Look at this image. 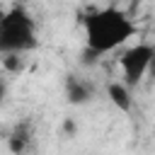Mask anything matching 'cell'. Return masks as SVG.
<instances>
[{"label":"cell","instance_id":"1","mask_svg":"<svg viewBox=\"0 0 155 155\" xmlns=\"http://www.w3.org/2000/svg\"><path fill=\"white\" fill-rule=\"evenodd\" d=\"M82 27H85V51H82L85 63L99 61L104 53L124 46L138 31L133 19L116 5L90 10L87 15H82Z\"/></svg>","mask_w":155,"mask_h":155},{"label":"cell","instance_id":"2","mask_svg":"<svg viewBox=\"0 0 155 155\" xmlns=\"http://www.w3.org/2000/svg\"><path fill=\"white\" fill-rule=\"evenodd\" d=\"M39 46L36 39V22L27 12V7L17 5L2 12L0 17V53H27Z\"/></svg>","mask_w":155,"mask_h":155},{"label":"cell","instance_id":"3","mask_svg":"<svg viewBox=\"0 0 155 155\" xmlns=\"http://www.w3.org/2000/svg\"><path fill=\"white\" fill-rule=\"evenodd\" d=\"M153 58H155V46L153 44L138 41V44L128 46L121 53V58H119V65H121V73H124V80L121 82H126L128 87H136L145 78V73L150 70Z\"/></svg>","mask_w":155,"mask_h":155},{"label":"cell","instance_id":"4","mask_svg":"<svg viewBox=\"0 0 155 155\" xmlns=\"http://www.w3.org/2000/svg\"><path fill=\"white\" fill-rule=\"evenodd\" d=\"M92 97H94V87H92L90 80L80 78V75H73V73L65 75V99H68V104L82 107V104L92 102Z\"/></svg>","mask_w":155,"mask_h":155},{"label":"cell","instance_id":"5","mask_svg":"<svg viewBox=\"0 0 155 155\" xmlns=\"http://www.w3.org/2000/svg\"><path fill=\"white\" fill-rule=\"evenodd\" d=\"M107 97H109V102H111L119 111H124V114H128V111L133 109V94H131V87H128L126 82L111 80V82L107 85Z\"/></svg>","mask_w":155,"mask_h":155},{"label":"cell","instance_id":"6","mask_svg":"<svg viewBox=\"0 0 155 155\" xmlns=\"http://www.w3.org/2000/svg\"><path fill=\"white\" fill-rule=\"evenodd\" d=\"M29 143H31V131H29V126H27V124L15 126V128H12V133L7 136V145H10L12 155H24V153H27V148H29Z\"/></svg>","mask_w":155,"mask_h":155},{"label":"cell","instance_id":"7","mask_svg":"<svg viewBox=\"0 0 155 155\" xmlns=\"http://www.w3.org/2000/svg\"><path fill=\"white\" fill-rule=\"evenodd\" d=\"M5 97H7V85H5L2 80H0V104L5 102Z\"/></svg>","mask_w":155,"mask_h":155},{"label":"cell","instance_id":"8","mask_svg":"<svg viewBox=\"0 0 155 155\" xmlns=\"http://www.w3.org/2000/svg\"><path fill=\"white\" fill-rule=\"evenodd\" d=\"M116 2H121V0H111V5H116Z\"/></svg>","mask_w":155,"mask_h":155}]
</instances>
